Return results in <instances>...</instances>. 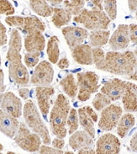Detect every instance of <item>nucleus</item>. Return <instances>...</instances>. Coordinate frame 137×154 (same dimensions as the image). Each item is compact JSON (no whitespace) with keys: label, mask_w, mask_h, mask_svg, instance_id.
Segmentation results:
<instances>
[{"label":"nucleus","mask_w":137,"mask_h":154,"mask_svg":"<svg viewBox=\"0 0 137 154\" xmlns=\"http://www.w3.org/2000/svg\"><path fill=\"white\" fill-rule=\"evenodd\" d=\"M22 49V38L20 31L13 29L10 32V39L7 51L8 63V74L14 83L20 86H27L29 83V74L27 68L22 63L20 51Z\"/></svg>","instance_id":"1"},{"label":"nucleus","mask_w":137,"mask_h":154,"mask_svg":"<svg viewBox=\"0 0 137 154\" xmlns=\"http://www.w3.org/2000/svg\"><path fill=\"white\" fill-rule=\"evenodd\" d=\"M136 62V57L130 51L124 52L108 51L105 54V62L101 71L129 78L133 74Z\"/></svg>","instance_id":"2"},{"label":"nucleus","mask_w":137,"mask_h":154,"mask_svg":"<svg viewBox=\"0 0 137 154\" xmlns=\"http://www.w3.org/2000/svg\"><path fill=\"white\" fill-rule=\"evenodd\" d=\"M70 109L71 105L68 99L62 94H58L50 116L51 131L56 137L65 138L67 136V120Z\"/></svg>","instance_id":"3"},{"label":"nucleus","mask_w":137,"mask_h":154,"mask_svg":"<svg viewBox=\"0 0 137 154\" xmlns=\"http://www.w3.org/2000/svg\"><path fill=\"white\" fill-rule=\"evenodd\" d=\"M23 116L27 126L41 137L44 144H51L49 131L42 121L37 107L32 100L26 101L25 106L23 107Z\"/></svg>","instance_id":"4"},{"label":"nucleus","mask_w":137,"mask_h":154,"mask_svg":"<svg viewBox=\"0 0 137 154\" xmlns=\"http://www.w3.org/2000/svg\"><path fill=\"white\" fill-rule=\"evenodd\" d=\"M73 20L89 30L107 29L111 21L104 10L95 8H83L78 15L74 16Z\"/></svg>","instance_id":"5"},{"label":"nucleus","mask_w":137,"mask_h":154,"mask_svg":"<svg viewBox=\"0 0 137 154\" xmlns=\"http://www.w3.org/2000/svg\"><path fill=\"white\" fill-rule=\"evenodd\" d=\"M99 77L94 72H83L77 73V83L78 87V99L85 102L90 99L93 94L99 88Z\"/></svg>","instance_id":"6"},{"label":"nucleus","mask_w":137,"mask_h":154,"mask_svg":"<svg viewBox=\"0 0 137 154\" xmlns=\"http://www.w3.org/2000/svg\"><path fill=\"white\" fill-rule=\"evenodd\" d=\"M14 140L21 149L29 152H35L40 150L42 142L41 137L35 132H31L25 123L20 124L19 130Z\"/></svg>","instance_id":"7"},{"label":"nucleus","mask_w":137,"mask_h":154,"mask_svg":"<svg viewBox=\"0 0 137 154\" xmlns=\"http://www.w3.org/2000/svg\"><path fill=\"white\" fill-rule=\"evenodd\" d=\"M54 69L50 62L41 61L35 67L29 83L35 86H49L53 81Z\"/></svg>","instance_id":"8"},{"label":"nucleus","mask_w":137,"mask_h":154,"mask_svg":"<svg viewBox=\"0 0 137 154\" xmlns=\"http://www.w3.org/2000/svg\"><path fill=\"white\" fill-rule=\"evenodd\" d=\"M122 109L117 104H109L102 110L99 121V127L103 131H112L117 126V124L122 116Z\"/></svg>","instance_id":"9"},{"label":"nucleus","mask_w":137,"mask_h":154,"mask_svg":"<svg viewBox=\"0 0 137 154\" xmlns=\"http://www.w3.org/2000/svg\"><path fill=\"white\" fill-rule=\"evenodd\" d=\"M0 108L15 118L22 115L23 104L21 100L12 92H6L0 94Z\"/></svg>","instance_id":"10"},{"label":"nucleus","mask_w":137,"mask_h":154,"mask_svg":"<svg viewBox=\"0 0 137 154\" xmlns=\"http://www.w3.org/2000/svg\"><path fill=\"white\" fill-rule=\"evenodd\" d=\"M120 152V142L116 136L106 133L99 138L96 143V153L116 154Z\"/></svg>","instance_id":"11"},{"label":"nucleus","mask_w":137,"mask_h":154,"mask_svg":"<svg viewBox=\"0 0 137 154\" xmlns=\"http://www.w3.org/2000/svg\"><path fill=\"white\" fill-rule=\"evenodd\" d=\"M129 25H120L108 40L110 48L114 51L124 50L129 45Z\"/></svg>","instance_id":"12"},{"label":"nucleus","mask_w":137,"mask_h":154,"mask_svg":"<svg viewBox=\"0 0 137 154\" xmlns=\"http://www.w3.org/2000/svg\"><path fill=\"white\" fill-rule=\"evenodd\" d=\"M79 118V123L82 125L84 131L91 136L95 137V128L94 124L98 121V115L94 109L90 106H84L78 111Z\"/></svg>","instance_id":"13"},{"label":"nucleus","mask_w":137,"mask_h":154,"mask_svg":"<svg viewBox=\"0 0 137 154\" xmlns=\"http://www.w3.org/2000/svg\"><path fill=\"white\" fill-rule=\"evenodd\" d=\"M62 32L70 49L76 46H78L80 44H83V42L88 37L89 35L87 29L77 26L64 27L62 29Z\"/></svg>","instance_id":"14"},{"label":"nucleus","mask_w":137,"mask_h":154,"mask_svg":"<svg viewBox=\"0 0 137 154\" xmlns=\"http://www.w3.org/2000/svg\"><path fill=\"white\" fill-rule=\"evenodd\" d=\"M125 81L119 79H112L106 81L101 88V93L108 97L111 101L120 100L125 88Z\"/></svg>","instance_id":"15"},{"label":"nucleus","mask_w":137,"mask_h":154,"mask_svg":"<svg viewBox=\"0 0 137 154\" xmlns=\"http://www.w3.org/2000/svg\"><path fill=\"white\" fill-rule=\"evenodd\" d=\"M55 94L54 88L49 86H37L35 88V95L38 106L43 116H47L50 112V99Z\"/></svg>","instance_id":"16"},{"label":"nucleus","mask_w":137,"mask_h":154,"mask_svg":"<svg viewBox=\"0 0 137 154\" xmlns=\"http://www.w3.org/2000/svg\"><path fill=\"white\" fill-rule=\"evenodd\" d=\"M20 127L18 118L14 117L0 109V131L6 137L14 138Z\"/></svg>","instance_id":"17"},{"label":"nucleus","mask_w":137,"mask_h":154,"mask_svg":"<svg viewBox=\"0 0 137 154\" xmlns=\"http://www.w3.org/2000/svg\"><path fill=\"white\" fill-rule=\"evenodd\" d=\"M122 103L126 112L137 111V85L131 82H126L125 92L122 96Z\"/></svg>","instance_id":"18"},{"label":"nucleus","mask_w":137,"mask_h":154,"mask_svg":"<svg viewBox=\"0 0 137 154\" xmlns=\"http://www.w3.org/2000/svg\"><path fill=\"white\" fill-rule=\"evenodd\" d=\"M46 47V38L42 32L27 34L25 37V49L27 52H41Z\"/></svg>","instance_id":"19"},{"label":"nucleus","mask_w":137,"mask_h":154,"mask_svg":"<svg viewBox=\"0 0 137 154\" xmlns=\"http://www.w3.org/2000/svg\"><path fill=\"white\" fill-rule=\"evenodd\" d=\"M72 58L75 62L81 65H92L93 56L92 47L87 44H80L73 48H71Z\"/></svg>","instance_id":"20"},{"label":"nucleus","mask_w":137,"mask_h":154,"mask_svg":"<svg viewBox=\"0 0 137 154\" xmlns=\"http://www.w3.org/2000/svg\"><path fill=\"white\" fill-rule=\"evenodd\" d=\"M93 138L85 131H76L75 132L71 134L69 138V146L72 149L78 151L84 146H93Z\"/></svg>","instance_id":"21"},{"label":"nucleus","mask_w":137,"mask_h":154,"mask_svg":"<svg viewBox=\"0 0 137 154\" xmlns=\"http://www.w3.org/2000/svg\"><path fill=\"white\" fill-rule=\"evenodd\" d=\"M46 30V25L36 16L25 17L24 25L21 29V31L25 35L34 32H44Z\"/></svg>","instance_id":"22"},{"label":"nucleus","mask_w":137,"mask_h":154,"mask_svg":"<svg viewBox=\"0 0 137 154\" xmlns=\"http://www.w3.org/2000/svg\"><path fill=\"white\" fill-rule=\"evenodd\" d=\"M59 85L62 88L63 92L72 100H74L76 96L78 95V87L73 74L72 73L67 74L64 79L60 81Z\"/></svg>","instance_id":"23"},{"label":"nucleus","mask_w":137,"mask_h":154,"mask_svg":"<svg viewBox=\"0 0 137 154\" xmlns=\"http://www.w3.org/2000/svg\"><path fill=\"white\" fill-rule=\"evenodd\" d=\"M72 20V14L64 8H53L51 21L56 28L67 25Z\"/></svg>","instance_id":"24"},{"label":"nucleus","mask_w":137,"mask_h":154,"mask_svg":"<svg viewBox=\"0 0 137 154\" xmlns=\"http://www.w3.org/2000/svg\"><path fill=\"white\" fill-rule=\"evenodd\" d=\"M135 123V119L132 114L129 112L121 116L120 121L117 124V134L121 138H124L128 134L130 129Z\"/></svg>","instance_id":"25"},{"label":"nucleus","mask_w":137,"mask_h":154,"mask_svg":"<svg viewBox=\"0 0 137 154\" xmlns=\"http://www.w3.org/2000/svg\"><path fill=\"white\" fill-rule=\"evenodd\" d=\"M110 32L107 29H97L92 30L88 35L89 44L93 47H100L106 45L108 42Z\"/></svg>","instance_id":"26"},{"label":"nucleus","mask_w":137,"mask_h":154,"mask_svg":"<svg viewBox=\"0 0 137 154\" xmlns=\"http://www.w3.org/2000/svg\"><path fill=\"white\" fill-rule=\"evenodd\" d=\"M30 8L41 17H50L53 14V8L46 0H29Z\"/></svg>","instance_id":"27"},{"label":"nucleus","mask_w":137,"mask_h":154,"mask_svg":"<svg viewBox=\"0 0 137 154\" xmlns=\"http://www.w3.org/2000/svg\"><path fill=\"white\" fill-rule=\"evenodd\" d=\"M47 56L50 63L56 64L60 57V49H59V39L57 36L53 35L50 38L47 43Z\"/></svg>","instance_id":"28"},{"label":"nucleus","mask_w":137,"mask_h":154,"mask_svg":"<svg viewBox=\"0 0 137 154\" xmlns=\"http://www.w3.org/2000/svg\"><path fill=\"white\" fill-rule=\"evenodd\" d=\"M85 0H64L63 7L72 14V15H78L84 8Z\"/></svg>","instance_id":"29"},{"label":"nucleus","mask_w":137,"mask_h":154,"mask_svg":"<svg viewBox=\"0 0 137 154\" xmlns=\"http://www.w3.org/2000/svg\"><path fill=\"white\" fill-rule=\"evenodd\" d=\"M67 125L68 126V133L70 135L78 131L79 126V118L77 109L71 108L67 116Z\"/></svg>","instance_id":"30"},{"label":"nucleus","mask_w":137,"mask_h":154,"mask_svg":"<svg viewBox=\"0 0 137 154\" xmlns=\"http://www.w3.org/2000/svg\"><path fill=\"white\" fill-rule=\"evenodd\" d=\"M92 104L97 111H102L105 107L111 104V100L103 93H98L93 100Z\"/></svg>","instance_id":"31"},{"label":"nucleus","mask_w":137,"mask_h":154,"mask_svg":"<svg viewBox=\"0 0 137 154\" xmlns=\"http://www.w3.org/2000/svg\"><path fill=\"white\" fill-rule=\"evenodd\" d=\"M93 63L99 70H102L105 62V53L101 47H94L92 49Z\"/></svg>","instance_id":"32"},{"label":"nucleus","mask_w":137,"mask_h":154,"mask_svg":"<svg viewBox=\"0 0 137 154\" xmlns=\"http://www.w3.org/2000/svg\"><path fill=\"white\" fill-rule=\"evenodd\" d=\"M104 9L110 20H115L117 17L116 0H105L104 2Z\"/></svg>","instance_id":"33"},{"label":"nucleus","mask_w":137,"mask_h":154,"mask_svg":"<svg viewBox=\"0 0 137 154\" xmlns=\"http://www.w3.org/2000/svg\"><path fill=\"white\" fill-rule=\"evenodd\" d=\"M41 57V52H27L25 55V63L27 67H35L38 63Z\"/></svg>","instance_id":"34"},{"label":"nucleus","mask_w":137,"mask_h":154,"mask_svg":"<svg viewBox=\"0 0 137 154\" xmlns=\"http://www.w3.org/2000/svg\"><path fill=\"white\" fill-rule=\"evenodd\" d=\"M25 17L16 16V15H8L5 18V22L11 27H15L19 29H22L24 25Z\"/></svg>","instance_id":"35"},{"label":"nucleus","mask_w":137,"mask_h":154,"mask_svg":"<svg viewBox=\"0 0 137 154\" xmlns=\"http://www.w3.org/2000/svg\"><path fill=\"white\" fill-rule=\"evenodd\" d=\"M15 10L13 4L8 0H0V14L12 15Z\"/></svg>","instance_id":"36"},{"label":"nucleus","mask_w":137,"mask_h":154,"mask_svg":"<svg viewBox=\"0 0 137 154\" xmlns=\"http://www.w3.org/2000/svg\"><path fill=\"white\" fill-rule=\"evenodd\" d=\"M40 153H46V154H62L64 153L62 149H57V148H55V147H50L48 145H42L40 147V150L38 151Z\"/></svg>","instance_id":"37"},{"label":"nucleus","mask_w":137,"mask_h":154,"mask_svg":"<svg viewBox=\"0 0 137 154\" xmlns=\"http://www.w3.org/2000/svg\"><path fill=\"white\" fill-rule=\"evenodd\" d=\"M8 42L7 29L4 24L0 21V46H4Z\"/></svg>","instance_id":"38"},{"label":"nucleus","mask_w":137,"mask_h":154,"mask_svg":"<svg viewBox=\"0 0 137 154\" xmlns=\"http://www.w3.org/2000/svg\"><path fill=\"white\" fill-rule=\"evenodd\" d=\"M129 39L133 44H137V25L131 24L129 25Z\"/></svg>","instance_id":"39"},{"label":"nucleus","mask_w":137,"mask_h":154,"mask_svg":"<svg viewBox=\"0 0 137 154\" xmlns=\"http://www.w3.org/2000/svg\"><path fill=\"white\" fill-rule=\"evenodd\" d=\"M51 145L55 148H57V149H62V150L63 147L65 146V142L63 140V138L60 137H56L51 142Z\"/></svg>","instance_id":"40"},{"label":"nucleus","mask_w":137,"mask_h":154,"mask_svg":"<svg viewBox=\"0 0 137 154\" xmlns=\"http://www.w3.org/2000/svg\"><path fill=\"white\" fill-rule=\"evenodd\" d=\"M56 64H57L59 68H61V69H67L70 66L69 61H68V59L66 57H64L62 59L58 60V62H57Z\"/></svg>","instance_id":"41"},{"label":"nucleus","mask_w":137,"mask_h":154,"mask_svg":"<svg viewBox=\"0 0 137 154\" xmlns=\"http://www.w3.org/2000/svg\"><path fill=\"white\" fill-rule=\"evenodd\" d=\"M78 153L80 154H93L96 153V151L93 146H84L83 148L78 150Z\"/></svg>","instance_id":"42"},{"label":"nucleus","mask_w":137,"mask_h":154,"mask_svg":"<svg viewBox=\"0 0 137 154\" xmlns=\"http://www.w3.org/2000/svg\"><path fill=\"white\" fill-rule=\"evenodd\" d=\"M93 8H98L99 10H104V2L105 0H90Z\"/></svg>","instance_id":"43"},{"label":"nucleus","mask_w":137,"mask_h":154,"mask_svg":"<svg viewBox=\"0 0 137 154\" xmlns=\"http://www.w3.org/2000/svg\"><path fill=\"white\" fill-rule=\"evenodd\" d=\"M19 94L20 96L23 100H28L29 96V89L26 88H20L19 89Z\"/></svg>","instance_id":"44"},{"label":"nucleus","mask_w":137,"mask_h":154,"mask_svg":"<svg viewBox=\"0 0 137 154\" xmlns=\"http://www.w3.org/2000/svg\"><path fill=\"white\" fill-rule=\"evenodd\" d=\"M5 85H4V74L3 70L0 68V94H3L5 90Z\"/></svg>","instance_id":"45"},{"label":"nucleus","mask_w":137,"mask_h":154,"mask_svg":"<svg viewBox=\"0 0 137 154\" xmlns=\"http://www.w3.org/2000/svg\"><path fill=\"white\" fill-rule=\"evenodd\" d=\"M128 6L130 12H135L137 9V0H128Z\"/></svg>","instance_id":"46"},{"label":"nucleus","mask_w":137,"mask_h":154,"mask_svg":"<svg viewBox=\"0 0 137 154\" xmlns=\"http://www.w3.org/2000/svg\"><path fill=\"white\" fill-rule=\"evenodd\" d=\"M130 148L137 152V133L135 134V136L130 140Z\"/></svg>","instance_id":"47"},{"label":"nucleus","mask_w":137,"mask_h":154,"mask_svg":"<svg viewBox=\"0 0 137 154\" xmlns=\"http://www.w3.org/2000/svg\"><path fill=\"white\" fill-rule=\"evenodd\" d=\"M50 5H53V6H56V5H59L62 3H63L64 0H46Z\"/></svg>","instance_id":"48"},{"label":"nucleus","mask_w":137,"mask_h":154,"mask_svg":"<svg viewBox=\"0 0 137 154\" xmlns=\"http://www.w3.org/2000/svg\"><path fill=\"white\" fill-rule=\"evenodd\" d=\"M130 80H134V81H137V62H136V65H135V71H134L133 74L130 75L128 78Z\"/></svg>","instance_id":"49"},{"label":"nucleus","mask_w":137,"mask_h":154,"mask_svg":"<svg viewBox=\"0 0 137 154\" xmlns=\"http://www.w3.org/2000/svg\"><path fill=\"white\" fill-rule=\"evenodd\" d=\"M3 150H4V146L0 143V152H2Z\"/></svg>","instance_id":"50"},{"label":"nucleus","mask_w":137,"mask_h":154,"mask_svg":"<svg viewBox=\"0 0 137 154\" xmlns=\"http://www.w3.org/2000/svg\"><path fill=\"white\" fill-rule=\"evenodd\" d=\"M134 54H135V56L136 57V58H137V47L135 48V51H134Z\"/></svg>","instance_id":"51"},{"label":"nucleus","mask_w":137,"mask_h":154,"mask_svg":"<svg viewBox=\"0 0 137 154\" xmlns=\"http://www.w3.org/2000/svg\"><path fill=\"white\" fill-rule=\"evenodd\" d=\"M64 153H70V154H72L73 152H64Z\"/></svg>","instance_id":"52"},{"label":"nucleus","mask_w":137,"mask_h":154,"mask_svg":"<svg viewBox=\"0 0 137 154\" xmlns=\"http://www.w3.org/2000/svg\"><path fill=\"white\" fill-rule=\"evenodd\" d=\"M135 18H136V20H137V9L135 10Z\"/></svg>","instance_id":"53"},{"label":"nucleus","mask_w":137,"mask_h":154,"mask_svg":"<svg viewBox=\"0 0 137 154\" xmlns=\"http://www.w3.org/2000/svg\"><path fill=\"white\" fill-rule=\"evenodd\" d=\"M1 64H2V63H1V57H0V67H1Z\"/></svg>","instance_id":"54"},{"label":"nucleus","mask_w":137,"mask_h":154,"mask_svg":"<svg viewBox=\"0 0 137 154\" xmlns=\"http://www.w3.org/2000/svg\"><path fill=\"white\" fill-rule=\"evenodd\" d=\"M85 1H86V2H87V1H89V0H85Z\"/></svg>","instance_id":"55"}]
</instances>
